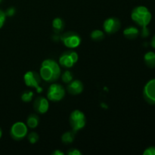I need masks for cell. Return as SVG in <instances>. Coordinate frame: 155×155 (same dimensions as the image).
<instances>
[{"mask_svg":"<svg viewBox=\"0 0 155 155\" xmlns=\"http://www.w3.org/2000/svg\"><path fill=\"white\" fill-rule=\"evenodd\" d=\"M33 98V92L30 90L24 91L21 95V100L24 102H30Z\"/></svg>","mask_w":155,"mask_h":155,"instance_id":"obj_20","label":"cell"},{"mask_svg":"<svg viewBox=\"0 0 155 155\" xmlns=\"http://www.w3.org/2000/svg\"><path fill=\"white\" fill-rule=\"evenodd\" d=\"M33 108L35 111L39 114H43L46 113L49 108V103L48 99L42 96L37 97L33 102Z\"/></svg>","mask_w":155,"mask_h":155,"instance_id":"obj_11","label":"cell"},{"mask_svg":"<svg viewBox=\"0 0 155 155\" xmlns=\"http://www.w3.org/2000/svg\"><path fill=\"white\" fill-rule=\"evenodd\" d=\"M70 125L72 130L74 132H78L86 126V118L84 113L80 110H75L71 112L69 117Z\"/></svg>","mask_w":155,"mask_h":155,"instance_id":"obj_3","label":"cell"},{"mask_svg":"<svg viewBox=\"0 0 155 155\" xmlns=\"http://www.w3.org/2000/svg\"><path fill=\"white\" fill-rule=\"evenodd\" d=\"M61 40L65 46L69 48H77L81 43L80 36L74 31H68L63 33L61 36Z\"/></svg>","mask_w":155,"mask_h":155,"instance_id":"obj_5","label":"cell"},{"mask_svg":"<svg viewBox=\"0 0 155 155\" xmlns=\"http://www.w3.org/2000/svg\"><path fill=\"white\" fill-rule=\"evenodd\" d=\"M39 75L44 81L54 83L61 77L60 66L52 59H45L41 64Z\"/></svg>","mask_w":155,"mask_h":155,"instance_id":"obj_1","label":"cell"},{"mask_svg":"<svg viewBox=\"0 0 155 155\" xmlns=\"http://www.w3.org/2000/svg\"><path fill=\"white\" fill-rule=\"evenodd\" d=\"M79 58L78 54L74 51H67L62 53L59 58V64L65 68L74 67Z\"/></svg>","mask_w":155,"mask_h":155,"instance_id":"obj_8","label":"cell"},{"mask_svg":"<svg viewBox=\"0 0 155 155\" xmlns=\"http://www.w3.org/2000/svg\"><path fill=\"white\" fill-rule=\"evenodd\" d=\"M39 135L36 132H30L27 134V139L31 144H36L39 141Z\"/></svg>","mask_w":155,"mask_h":155,"instance_id":"obj_21","label":"cell"},{"mask_svg":"<svg viewBox=\"0 0 155 155\" xmlns=\"http://www.w3.org/2000/svg\"><path fill=\"white\" fill-rule=\"evenodd\" d=\"M141 36L143 38H146L148 36H149L150 35V30L148 28V27H142V30L140 31Z\"/></svg>","mask_w":155,"mask_h":155,"instance_id":"obj_22","label":"cell"},{"mask_svg":"<svg viewBox=\"0 0 155 155\" xmlns=\"http://www.w3.org/2000/svg\"><path fill=\"white\" fill-rule=\"evenodd\" d=\"M39 124V117L36 114H31L27 119V126L30 129H35Z\"/></svg>","mask_w":155,"mask_h":155,"instance_id":"obj_15","label":"cell"},{"mask_svg":"<svg viewBox=\"0 0 155 155\" xmlns=\"http://www.w3.org/2000/svg\"><path fill=\"white\" fill-rule=\"evenodd\" d=\"M52 155H64V152L61 151L60 150H55L54 151H53Z\"/></svg>","mask_w":155,"mask_h":155,"instance_id":"obj_27","label":"cell"},{"mask_svg":"<svg viewBox=\"0 0 155 155\" xmlns=\"http://www.w3.org/2000/svg\"><path fill=\"white\" fill-rule=\"evenodd\" d=\"M28 127L23 122H16L12 125L10 130V135L15 140L19 141L27 136Z\"/></svg>","mask_w":155,"mask_h":155,"instance_id":"obj_7","label":"cell"},{"mask_svg":"<svg viewBox=\"0 0 155 155\" xmlns=\"http://www.w3.org/2000/svg\"><path fill=\"white\" fill-rule=\"evenodd\" d=\"M5 13L6 17H12L15 15V13H16V9L14 7H10L5 11Z\"/></svg>","mask_w":155,"mask_h":155,"instance_id":"obj_24","label":"cell"},{"mask_svg":"<svg viewBox=\"0 0 155 155\" xmlns=\"http://www.w3.org/2000/svg\"><path fill=\"white\" fill-rule=\"evenodd\" d=\"M83 89H84V86L83 83L79 80H72L71 83H68V87H67L68 92L73 95H80L83 91Z\"/></svg>","mask_w":155,"mask_h":155,"instance_id":"obj_12","label":"cell"},{"mask_svg":"<svg viewBox=\"0 0 155 155\" xmlns=\"http://www.w3.org/2000/svg\"><path fill=\"white\" fill-rule=\"evenodd\" d=\"M2 2V0H0V2Z\"/></svg>","mask_w":155,"mask_h":155,"instance_id":"obj_30","label":"cell"},{"mask_svg":"<svg viewBox=\"0 0 155 155\" xmlns=\"http://www.w3.org/2000/svg\"><path fill=\"white\" fill-rule=\"evenodd\" d=\"M91 39L96 42H99L104 39V33L101 30H95L91 33Z\"/></svg>","mask_w":155,"mask_h":155,"instance_id":"obj_18","label":"cell"},{"mask_svg":"<svg viewBox=\"0 0 155 155\" xmlns=\"http://www.w3.org/2000/svg\"><path fill=\"white\" fill-rule=\"evenodd\" d=\"M5 13L0 9V28H2V27H3V25H4L5 24Z\"/></svg>","mask_w":155,"mask_h":155,"instance_id":"obj_25","label":"cell"},{"mask_svg":"<svg viewBox=\"0 0 155 155\" xmlns=\"http://www.w3.org/2000/svg\"><path fill=\"white\" fill-rule=\"evenodd\" d=\"M2 129L0 128V139L2 138Z\"/></svg>","mask_w":155,"mask_h":155,"instance_id":"obj_29","label":"cell"},{"mask_svg":"<svg viewBox=\"0 0 155 155\" xmlns=\"http://www.w3.org/2000/svg\"><path fill=\"white\" fill-rule=\"evenodd\" d=\"M143 97L148 104L155 105V78L150 80L145 85Z\"/></svg>","mask_w":155,"mask_h":155,"instance_id":"obj_9","label":"cell"},{"mask_svg":"<svg viewBox=\"0 0 155 155\" xmlns=\"http://www.w3.org/2000/svg\"><path fill=\"white\" fill-rule=\"evenodd\" d=\"M24 83H25L26 86L28 87L35 88L36 89L38 92H42V88L40 87L41 83V78L40 75L36 71H27L24 77Z\"/></svg>","mask_w":155,"mask_h":155,"instance_id":"obj_6","label":"cell"},{"mask_svg":"<svg viewBox=\"0 0 155 155\" xmlns=\"http://www.w3.org/2000/svg\"><path fill=\"white\" fill-rule=\"evenodd\" d=\"M120 21L115 17H110L104 21L103 28L107 34H114L120 29Z\"/></svg>","mask_w":155,"mask_h":155,"instance_id":"obj_10","label":"cell"},{"mask_svg":"<svg viewBox=\"0 0 155 155\" xmlns=\"http://www.w3.org/2000/svg\"><path fill=\"white\" fill-rule=\"evenodd\" d=\"M139 34H140V30L136 27H133V26H130L124 29V36L128 39H136Z\"/></svg>","mask_w":155,"mask_h":155,"instance_id":"obj_13","label":"cell"},{"mask_svg":"<svg viewBox=\"0 0 155 155\" xmlns=\"http://www.w3.org/2000/svg\"><path fill=\"white\" fill-rule=\"evenodd\" d=\"M144 61L150 68H155V52L152 51H148L144 55Z\"/></svg>","mask_w":155,"mask_h":155,"instance_id":"obj_14","label":"cell"},{"mask_svg":"<svg viewBox=\"0 0 155 155\" xmlns=\"http://www.w3.org/2000/svg\"><path fill=\"white\" fill-rule=\"evenodd\" d=\"M151 45L153 48L155 49V34L153 36V37L151 38Z\"/></svg>","mask_w":155,"mask_h":155,"instance_id":"obj_28","label":"cell"},{"mask_svg":"<svg viewBox=\"0 0 155 155\" xmlns=\"http://www.w3.org/2000/svg\"><path fill=\"white\" fill-rule=\"evenodd\" d=\"M73 77H73L72 72H71V71H69V70H67V71H65L62 74L61 80L64 83L68 84V83H71L73 80Z\"/></svg>","mask_w":155,"mask_h":155,"instance_id":"obj_19","label":"cell"},{"mask_svg":"<svg viewBox=\"0 0 155 155\" xmlns=\"http://www.w3.org/2000/svg\"><path fill=\"white\" fill-rule=\"evenodd\" d=\"M143 155H155V146H151L147 148L144 151Z\"/></svg>","mask_w":155,"mask_h":155,"instance_id":"obj_23","label":"cell"},{"mask_svg":"<svg viewBox=\"0 0 155 155\" xmlns=\"http://www.w3.org/2000/svg\"><path fill=\"white\" fill-rule=\"evenodd\" d=\"M65 96V89L61 84L52 83L48 87L47 91V98L48 100L54 102L61 101Z\"/></svg>","mask_w":155,"mask_h":155,"instance_id":"obj_4","label":"cell"},{"mask_svg":"<svg viewBox=\"0 0 155 155\" xmlns=\"http://www.w3.org/2000/svg\"><path fill=\"white\" fill-rule=\"evenodd\" d=\"M131 18L139 27H148L152 19V15L148 8L144 5H139L132 11Z\"/></svg>","mask_w":155,"mask_h":155,"instance_id":"obj_2","label":"cell"},{"mask_svg":"<svg viewBox=\"0 0 155 155\" xmlns=\"http://www.w3.org/2000/svg\"><path fill=\"white\" fill-rule=\"evenodd\" d=\"M75 133L74 130H70L64 133L61 136V141L64 145H69L74 142L75 139Z\"/></svg>","mask_w":155,"mask_h":155,"instance_id":"obj_17","label":"cell"},{"mask_svg":"<svg viewBox=\"0 0 155 155\" xmlns=\"http://www.w3.org/2000/svg\"><path fill=\"white\" fill-rule=\"evenodd\" d=\"M64 21L60 18H56L52 21V27L56 33H59L64 28Z\"/></svg>","mask_w":155,"mask_h":155,"instance_id":"obj_16","label":"cell"},{"mask_svg":"<svg viewBox=\"0 0 155 155\" xmlns=\"http://www.w3.org/2000/svg\"><path fill=\"white\" fill-rule=\"evenodd\" d=\"M68 155H82V152L77 148H71L68 151Z\"/></svg>","mask_w":155,"mask_h":155,"instance_id":"obj_26","label":"cell"}]
</instances>
